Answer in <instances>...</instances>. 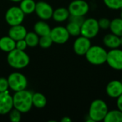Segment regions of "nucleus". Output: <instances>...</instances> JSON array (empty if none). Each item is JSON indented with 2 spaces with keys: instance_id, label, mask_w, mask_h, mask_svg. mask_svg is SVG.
<instances>
[{
  "instance_id": "obj_1",
  "label": "nucleus",
  "mask_w": 122,
  "mask_h": 122,
  "mask_svg": "<svg viewBox=\"0 0 122 122\" xmlns=\"http://www.w3.org/2000/svg\"><path fill=\"white\" fill-rule=\"evenodd\" d=\"M32 96L33 93L26 89L16 92L13 96L14 108L21 113L29 112L33 106Z\"/></svg>"
},
{
  "instance_id": "obj_33",
  "label": "nucleus",
  "mask_w": 122,
  "mask_h": 122,
  "mask_svg": "<svg viewBox=\"0 0 122 122\" xmlns=\"http://www.w3.org/2000/svg\"><path fill=\"white\" fill-rule=\"evenodd\" d=\"M117 109L122 112V94L117 98Z\"/></svg>"
},
{
  "instance_id": "obj_6",
  "label": "nucleus",
  "mask_w": 122,
  "mask_h": 122,
  "mask_svg": "<svg viewBox=\"0 0 122 122\" xmlns=\"http://www.w3.org/2000/svg\"><path fill=\"white\" fill-rule=\"evenodd\" d=\"M9 88L16 92H19L26 89L28 85L27 79L26 76L19 72H13L7 78Z\"/></svg>"
},
{
  "instance_id": "obj_15",
  "label": "nucleus",
  "mask_w": 122,
  "mask_h": 122,
  "mask_svg": "<svg viewBox=\"0 0 122 122\" xmlns=\"http://www.w3.org/2000/svg\"><path fill=\"white\" fill-rule=\"evenodd\" d=\"M27 33V31L26 28L21 25H15L11 26L9 30L8 36H9L11 39H13L14 41H18L21 39H24L26 36V34Z\"/></svg>"
},
{
  "instance_id": "obj_11",
  "label": "nucleus",
  "mask_w": 122,
  "mask_h": 122,
  "mask_svg": "<svg viewBox=\"0 0 122 122\" xmlns=\"http://www.w3.org/2000/svg\"><path fill=\"white\" fill-rule=\"evenodd\" d=\"M54 9L52 6L46 1H40L36 3L35 13L42 20H48L52 18Z\"/></svg>"
},
{
  "instance_id": "obj_30",
  "label": "nucleus",
  "mask_w": 122,
  "mask_h": 122,
  "mask_svg": "<svg viewBox=\"0 0 122 122\" xmlns=\"http://www.w3.org/2000/svg\"><path fill=\"white\" fill-rule=\"evenodd\" d=\"M68 19L69 20V21L76 23V24H79V26H81L83 22L85 20V19L83 16H74V15H70Z\"/></svg>"
},
{
  "instance_id": "obj_25",
  "label": "nucleus",
  "mask_w": 122,
  "mask_h": 122,
  "mask_svg": "<svg viewBox=\"0 0 122 122\" xmlns=\"http://www.w3.org/2000/svg\"><path fill=\"white\" fill-rule=\"evenodd\" d=\"M70 36H78L81 34V26L79 24L69 21L66 26Z\"/></svg>"
},
{
  "instance_id": "obj_7",
  "label": "nucleus",
  "mask_w": 122,
  "mask_h": 122,
  "mask_svg": "<svg viewBox=\"0 0 122 122\" xmlns=\"http://www.w3.org/2000/svg\"><path fill=\"white\" fill-rule=\"evenodd\" d=\"M24 13L19 6H11L9 8L5 14V19L6 23L10 26H15L21 24L24 19Z\"/></svg>"
},
{
  "instance_id": "obj_27",
  "label": "nucleus",
  "mask_w": 122,
  "mask_h": 122,
  "mask_svg": "<svg viewBox=\"0 0 122 122\" xmlns=\"http://www.w3.org/2000/svg\"><path fill=\"white\" fill-rule=\"evenodd\" d=\"M53 44V41L50 36V35H45L41 36L39 37V45L43 49H48Z\"/></svg>"
},
{
  "instance_id": "obj_12",
  "label": "nucleus",
  "mask_w": 122,
  "mask_h": 122,
  "mask_svg": "<svg viewBox=\"0 0 122 122\" xmlns=\"http://www.w3.org/2000/svg\"><path fill=\"white\" fill-rule=\"evenodd\" d=\"M91 46L92 44L90 39L81 36L77 37L74 41L73 48L75 54L79 56H84Z\"/></svg>"
},
{
  "instance_id": "obj_3",
  "label": "nucleus",
  "mask_w": 122,
  "mask_h": 122,
  "mask_svg": "<svg viewBox=\"0 0 122 122\" xmlns=\"http://www.w3.org/2000/svg\"><path fill=\"white\" fill-rule=\"evenodd\" d=\"M109 111L107 103L100 99L94 100L90 104L88 117L93 122L104 121Z\"/></svg>"
},
{
  "instance_id": "obj_18",
  "label": "nucleus",
  "mask_w": 122,
  "mask_h": 122,
  "mask_svg": "<svg viewBox=\"0 0 122 122\" xmlns=\"http://www.w3.org/2000/svg\"><path fill=\"white\" fill-rule=\"evenodd\" d=\"M70 14L68 9L64 7H59L54 11L52 18L56 22H63L67 20Z\"/></svg>"
},
{
  "instance_id": "obj_14",
  "label": "nucleus",
  "mask_w": 122,
  "mask_h": 122,
  "mask_svg": "<svg viewBox=\"0 0 122 122\" xmlns=\"http://www.w3.org/2000/svg\"><path fill=\"white\" fill-rule=\"evenodd\" d=\"M106 92L109 97L117 99L122 94V81L119 80L109 81L106 86Z\"/></svg>"
},
{
  "instance_id": "obj_34",
  "label": "nucleus",
  "mask_w": 122,
  "mask_h": 122,
  "mask_svg": "<svg viewBox=\"0 0 122 122\" xmlns=\"http://www.w3.org/2000/svg\"><path fill=\"white\" fill-rule=\"evenodd\" d=\"M61 122H71V119L70 118H69L68 117H64V118L61 119Z\"/></svg>"
},
{
  "instance_id": "obj_8",
  "label": "nucleus",
  "mask_w": 122,
  "mask_h": 122,
  "mask_svg": "<svg viewBox=\"0 0 122 122\" xmlns=\"http://www.w3.org/2000/svg\"><path fill=\"white\" fill-rule=\"evenodd\" d=\"M108 65L113 69L122 70V50L117 49H111L107 51V61Z\"/></svg>"
},
{
  "instance_id": "obj_4",
  "label": "nucleus",
  "mask_w": 122,
  "mask_h": 122,
  "mask_svg": "<svg viewBox=\"0 0 122 122\" xmlns=\"http://www.w3.org/2000/svg\"><path fill=\"white\" fill-rule=\"evenodd\" d=\"M86 60L93 65H102L106 63L107 51L98 45L91 46L84 55Z\"/></svg>"
},
{
  "instance_id": "obj_17",
  "label": "nucleus",
  "mask_w": 122,
  "mask_h": 122,
  "mask_svg": "<svg viewBox=\"0 0 122 122\" xmlns=\"http://www.w3.org/2000/svg\"><path fill=\"white\" fill-rule=\"evenodd\" d=\"M16 48V41L9 36H5L0 39V49L5 52H9Z\"/></svg>"
},
{
  "instance_id": "obj_22",
  "label": "nucleus",
  "mask_w": 122,
  "mask_h": 122,
  "mask_svg": "<svg viewBox=\"0 0 122 122\" xmlns=\"http://www.w3.org/2000/svg\"><path fill=\"white\" fill-rule=\"evenodd\" d=\"M32 102H33V106H34L38 109H41L46 105L47 100L46 97L43 94L36 92V93H33Z\"/></svg>"
},
{
  "instance_id": "obj_36",
  "label": "nucleus",
  "mask_w": 122,
  "mask_h": 122,
  "mask_svg": "<svg viewBox=\"0 0 122 122\" xmlns=\"http://www.w3.org/2000/svg\"><path fill=\"white\" fill-rule=\"evenodd\" d=\"M120 42H121V46H122V36H120Z\"/></svg>"
},
{
  "instance_id": "obj_20",
  "label": "nucleus",
  "mask_w": 122,
  "mask_h": 122,
  "mask_svg": "<svg viewBox=\"0 0 122 122\" xmlns=\"http://www.w3.org/2000/svg\"><path fill=\"white\" fill-rule=\"evenodd\" d=\"M19 7L24 14H31L35 11L36 2L34 0H21Z\"/></svg>"
},
{
  "instance_id": "obj_2",
  "label": "nucleus",
  "mask_w": 122,
  "mask_h": 122,
  "mask_svg": "<svg viewBox=\"0 0 122 122\" xmlns=\"http://www.w3.org/2000/svg\"><path fill=\"white\" fill-rule=\"evenodd\" d=\"M6 59L9 65L16 69L25 68L29 65L30 61L29 55L24 51L16 48L8 53Z\"/></svg>"
},
{
  "instance_id": "obj_29",
  "label": "nucleus",
  "mask_w": 122,
  "mask_h": 122,
  "mask_svg": "<svg viewBox=\"0 0 122 122\" xmlns=\"http://www.w3.org/2000/svg\"><path fill=\"white\" fill-rule=\"evenodd\" d=\"M98 24H99V26L100 29H109L111 21L109 19L104 17V18H101L99 20H98Z\"/></svg>"
},
{
  "instance_id": "obj_35",
  "label": "nucleus",
  "mask_w": 122,
  "mask_h": 122,
  "mask_svg": "<svg viewBox=\"0 0 122 122\" xmlns=\"http://www.w3.org/2000/svg\"><path fill=\"white\" fill-rule=\"evenodd\" d=\"M9 1H14V2H20L21 0H9Z\"/></svg>"
},
{
  "instance_id": "obj_24",
  "label": "nucleus",
  "mask_w": 122,
  "mask_h": 122,
  "mask_svg": "<svg viewBox=\"0 0 122 122\" xmlns=\"http://www.w3.org/2000/svg\"><path fill=\"white\" fill-rule=\"evenodd\" d=\"M27 46L29 47H34L39 44V36L37 35L34 31V32H27L24 38Z\"/></svg>"
},
{
  "instance_id": "obj_9",
  "label": "nucleus",
  "mask_w": 122,
  "mask_h": 122,
  "mask_svg": "<svg viewBox=\"0 0 122 122\" xmlns=\"http://www.w3.org/2000/svg\"><path fill=\"white\" fill-rule=\"evenodd\" d=\"M70 15L84 16L89 11V5L84 0L72 1L68 7Z\"/></svg>"
},
{
  "instance_id": "obj_23",
  "label": "nucleus",
  "mask_w": 122,
  "mask_h": 122,
  "mask_svg": "<svg viewBox=\"0 0 122 122\" xmlns=\"http://www.w3.org/2000/svg\"><path fill=\"white\" fill-rule=\"evenodd\" d=\"M109 29L112 34L118 36H122V19L121 17L119 18H115L111 21Z\"/></svg>"
},
{
  "instance_id": "obj_16",
  "label": "nucleus",
  "mask_w": 122,
  "mask_h": 122,
  "mask_svg": "<svg viewBox=\"0 0 122 122\" xmlns=\"http://www.w3.org/2000/svg\"><path fill=\"white\" fill-rule=\"evenodd\" d=\"M103 43L107 48L110 49H117L121 46L120 37L112 33L108 34L104 36L103 39Z\"/></svg>"
},
{
  "instance_id": "obj_19",
  "label": "nucleus",
  "mask_w": 122,
  "mask_h": 122,
  "mask_svg": "<svg viewBox=\"0 0 122 122\" xmlns=\"http://www.w3.org/2000/svg\"><path fill=\"white\" fill-rule=\"evenodd\" d=\"M51 29L49 24L44 21H39L34 26V32L39 36L50 34Z\"/></svg>"
},
{
  "instance_id": "obj_5",
  "label": "nucleus",
  "mask_w": 122,
  "mask_h": 122,
  "mask_svg": "<svg viewBox=\"0 0 122 122\" xmlns=\"http://www.w3.org/2000/svg\"><path fill=\"white\" fill-rule=\"evenodd\" d=\"M99 29L98 20L94 18L85 19L81 26V35L91 39L97 36Z\"/></svg>"
},
{
  "instance_id": "obj_26",
  "label": "nucleus",
  "mask_w": 122,
  "mask_h": 122,
  "mask_svg": "<svg viewBox=\"0 0 122 122\" xmlns=\"http://www.w3.org/2000/svg\"><path fill=\"white\" fill-rule=\"evenodd\" d=\"M103 1L110 9L118 10L122 8V0H103Z\"/></svg>"
},
{
  "instance_id": "obj_31",
  "label": "nucleus",
  "mask_w": 122,
  "mask_h": 122,
  "mask_svg": "<svg viewBox=\"0 0 122 122\" xmlns=\"http://www.w3.org/2000/svg\"><path fill=\"white\" fill-rule=\"evenodd\" d=\"M9 88V82H8L7 79L4 77H0V92L8 91Z\"/></svg>"
},
{
  "instance_id": "obj_32",
  "label": "nucleus",
  "mask_w": 122,
  "mask_h": 122,
  "mask_svg": "<svg viewBox=\"0 0 122 122\" xmlns=\"http://www.w3.org/2000/svg\"><path fill=\"white\" fill-rule=\"evenodd\" d=\"M27 46H28L27 44H26V41L24 40V39H21V40H18L16 41V49H17L24 51Z\"/></svg>"
},
{
  "instance_id": "obj_13",
  "label": "nucleus",
  "mask_w": 122,
  "mask_h": 122,
  "mask_svg": "<svg viewBox=\"0 0 122 122\" xmlns=\"http://www.w3.org/2000/svg\"><path fill=\"white\" fill-rule=\"evenodd\" d=\"M13 108V97L8 91L0 92V114H9Z\"/></svg>"
},
{
  "instance_id": "obj_10",
  "label": "nucleus",
  "mask_w": 122,
  "mask_h": 122,
  "mask_svg": "<svg viewBox=\"0 0 122 122\" xmlns=\"http://www.w3.org/2000/svg\"><path fill=\"white\" fill-rule=\"evenodd\" d=\"M50 36L53 41V43L58 44H63L67 42L69 39V34L66 27L56 26L51 29Z\"/></svg>"
},
{
  "instance_id": "obj_38",
  "label": "nucleus",
  "mask_w": 122,
  "mask_h": 122,
  "mask_svg": "<svg viewBox=\"0 0 122 122\" xmlns=\"http://www.w3.org/2000/svg\"></svg>"
},
{
  "instance_id": "obj_28",
  "label": "nucleus",
  "mask_w": 122,
  "mask_h": 122,
  "mask_svg": "<svg viewBox=\"0 0 122 122\" xmlns=\"http://www.w3.org/2000/svg\"><path fill=\"white\" fill-rule=\"evenodd\" d=\"M9 119L13 122H19L21 118V112L15 108H13L9 112Z\"/></svg>"
},
{
  "instance_id": "obj_37",
  "label": "nucleus",
  "mask_w": 122,
  "mask_h": 122,
  "mask_svg": "<svg viewBox=\"0 0 122 122\" xmlns=\"http://www.w3.org/2000/svg\"><path fill=\"white\" fill-rule=\"evenodd\" d=\"M120 17L122 19V8L121 9V14H120Z\"/></svg>"
},
{
  "instance_id": "obj_21",
  "label": "nucleus",
  "mask_w": 122,
  "mask_h": 122,
  "mask_svg": "<svg viewBox=\"0 0 122 122\" xmlns=\"http://www.w3.org/2000/svg\"><path fill=\"white\" fill-rule=\"evenodd\" d=\"M104 122H122V112L119 109L108 111L104 119Z\"/></svg>"
}]
</instances>
